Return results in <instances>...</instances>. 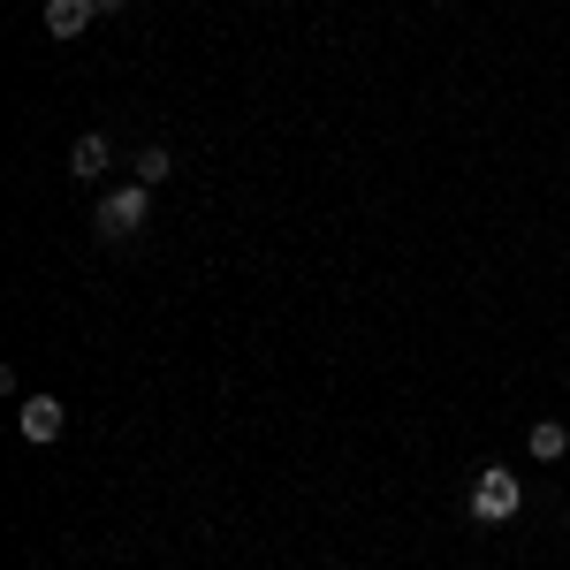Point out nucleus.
Instances as JSON below:
<instances>
[{
    "label": "nucleus",
    "mask_w": 570,
    "mask_h": 570,
    "mask_svg": "<svg viewBox=\"0 0 570 570\" xmlns=\"http://www.w3.org/2000/svg\"><path fill=\"white\" fill-rule=\"evenodd\" d=\"M145 220H153V190H145V183H115V190L99 198L91 228H99V244H130Z\"/></svg>",
    "instance_id": "nucleus-1"
},
{
    "label": "nucleus",
    "mask_w": 570,
    "mask_h": 570,
    "mask_svg": "<svg viewBox=\"0 0 570 570\" xmlns=\"http://www.w3.org/2000/svg\"><path fill=\"white\" fill-rule=\"evenodd\" d=\"M518 510H525V487H518V472L480 464V472H472V518H480V525H510Z\"/></svg>",
    "instance_id": "nucleus-2"
},
{
    "label": "nucleus",
    "mask_w": 570,
    "mask_h": 570,
    "mask_svg": "<svg viewBox=\"0 0 570 570\" xmlns=\"http://www.w3.org/2000/svg\"><path fill=\"white\" fill-rule=\"evenodd\" d=\"M16 426H23V441H61V426H69V411H61V403H53V395H31V403H23V411H16Z\"/></svg>",
    "instance_id": "nucleus-3"
},
{
    "label": "nucleus",
    "mask_w": 570,
    "mask_h": 570,
    "mask_svg": "<svg viewBox=\"0 0 570 570\" xmlns=\"http://www.w3.org/2000/svg\"><path fill=\"white\" fill-rule=\"evenodd\" d=\"M107 168H115V145H107L99 130H85L77 145H69V176H77V183H99Z\"/></svg>",
    "instance_id": "nucleus-4"
},
{
    "label": "nucleus",
    "mask_w": 570,
    "mask_h": 570,
    "mask_svg": "<svg viewBox=\"0 0 570 570\" xmlns=\"http://www.w3.org/2000/svg\"><path fill=\"white\" fill-rule=\"evenodd\" d=\"M91 0H46V39H85L91 31Z\"/></svg>",
    "instance_id": "nucleus-5"
},
{
    "label": "nucleus",
    "mask_w": 570,
    "mask_h": 570,
    "mask_svg": "<svg viewBox=\"0 0 570 570\" xmlns=\"http://www.w3.org/2000/svg\"><path fill=\"white\" fill-rule=\"evenodd\" d=\"M532 456H540V464H556V456H563V449H570V426H563V419H532Z\"/></svg>",
    "instance_id": "nucleus-6"
},
{
    "label": "nucleus",
    "mask_w": 570,
    "mask_h": 570,
    "mask_svg": "<svg viewBox=\"0 0 570 570\" xmlns=\"http://www.w3.org/2000/svg\"><path fill=\"white\" fill-rule=\"evenodd\" d=\"M130 168H137V183H145V190H160V183L176 176V153H168V145H145Z\"/></svg>",
    "instance_id": "nucleus-7"
},
{
    "label": "nucleus",
    "mask_w": 570,
    "mask_h": 570,
    "mask_svg": "<svg viewBox=\"0 0 570 570\" xmlns=\"http://www.w3.org/2000/svg\"><path fill=\"white\" fill-rule=\"evenodd\" d=\"M91 8H99V16H122V8H130V0H91Z\"/></svg>",
    "instance_id": "nucleus-8"
}]
</instances>
